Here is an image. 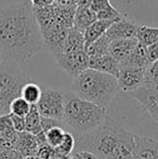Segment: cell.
<instances>
[{"label": "cell", "instance_id": "24", "mask_svg": "<svg viewBox=\"0 0 158 159\" xmlns=\"http://www.w3.org/2000/svg\"><path fill=\"white\" fill-rule=\"evenodd\" d=\"M42 94V89L37 84L29 81L24 84L21 91V96L25 98L29 104H37Z\"/></svg>", "mask_w": 158, "mask_h": 159}, {"label": "cell", "instance_id": "25", "mask_svg": "<svg viewBox=\"0 0 158 159\" xmlns=\"http://www.w3.org/2000/svg\"><path fill=\"white\" fill-rule=\"evenodd\" d=\"M75 147H76V138L70 131H66L61 144L55 147V152H56V155L68 156L72 155Z\"/></svg>", "mask_w": 158, "mask_h": 159}, {"label": "cell", "instance_id": "19", "mask_svg": "<svg viewBox=\"0 0 158 159\" xmlns=\"http://www.w3.org/2000/svg\"><path fill=\"white\" fill-rule=\"evenodd\" d=\"M84 35L82 32L72 27L68 30L67 37L64 42L63 49L61 52H76V51H84ZM60 52V53H61Z\"/></svg>", "mask_w": 158, "mask_h": 159}, {"label": "cell", "instance_id": "12", "mask_svg": "<svg viewBox=\"0 0 158 159\" xmlns=\"http://www.w3.org/2000/svg\"><path fill=\"white\" fill-rule=\"evenodd\" d=\"M138 30V25L124 17H120L116 22L110 26L105 35L111 40L115 39H127V38H135Z\"/></svg>", "mask_w": 158, "mask_h": 159}, {"label": "cell", "instance_id": "15", "mask_svg": "<svg viewBox=\"0 0 158 159\" xmlns=\"http://www.w3.org/2000/svg\"><path fill=\"white\" fill-rule=\"evenodd\" d=\"M38 147H39V143L37 141L36 136L34 134L29 133V132L24 131V132H19L16 142H15L14 148L13 149H15L20 154V156L22 158H24L26 156L37 155Z\"/></svg>", "mask_w": 158, "mask_h": 159}, {"label": "cell", "instance_id": "1", "mask_svg": "<svg viewBox=\"0 0 158 159\" xmlns=\"http://www.w3.org/2000/svg\"><path fill=\"white\" fill-rule=\"evenodd\" d=\"M44 48L41 32L28 3L0 10V49L4 61L24 64Z\"/></svg>", "mask_w": 158, "mask_h": 159}, {"label": "cell", "instance_id": "39", "mask_svg": "<svg viewBox=\"0 0 158 159\" xmlns=\"http://www.w3.org/2000/svg\"><path fill=\"white\" fill-rule=\"evenodd\" d=\"M75 1H76V2H77V1H78V0H75Z\"/></svg>", "mask_w": 158, "mask_h": 159}, {"label": "cell", "instance_id": "14", "mask_svg": "<svg viewBox=\"0 0 158 159\" xmlns=\"http://www.w3.org/2000/svg\"><path fill=\"white\" fill-rule=\"evenodd\" d=\"M88 67L103 71V73L111 74V75L117 77L120 70V63L113 55L106 53V54L100 55V57H89Z\"/></svg>", "mask_w": 158, "mask_h": 159}, {"label": "cell", "instance_id": "38", "mask_svg": "<svg viewBox=\"0 0 158 159\" xmlns=\"http://www.w3.org/2000/svg\"><path fill=\"white\" fill-rule=\"evenodd\" d=\"M99 159H106V158H99Z\"/></svg>", "mask_w": 158, "mask_h": 159}, {"label": "cell", "instance_id": "6", "mask_svg": "<svg viewBox=\"0 0 158 159\" xmlns=\"http://www.w3.org/2000/svg\"><path fill=\"white\" fill-rule=\"evenodd\" d=\"M37 107L42 117L53 118L63 122L65 94L53 89H43Z\"/></svg>", "mask_w": 158, "mask_h": 159}, {"label": "cell", "instance_id": "22", "mask_svg": "<svg viewBox=\"0 0 158 159\" xmlns=\"http://www.w3.org/2000/svg\"><path fill=\"white\" fill-rule=\"evenodd\" d=\"M25 124L26 131L34 134V135L43 131L41 127V115H40L36 104H32V106H30L29 111L25 116Z\"/></svg>", "mask_w": 158, "mask_h": 159}, {"label": "cell", "instance_id": "4", "mask_svg": "<svg viewBox=\"0 0 158 159\" xmlns=\"http://www.w3.org/2000/svg\"><path fill=\"white\" fill-rule=\"evenodd\" d=\"M70 90L84 100L107 108L118 92L119 86L117 77L88 67L75 77Z\"/></svg>", "mask_w": 158, "mask_h": 159}, {"label": "cell", "instance_id": "26", "mask_svg": "<svg viewBox=\"0 0 158 159\" xmlns=\"http://www.w3.org/2000/svg\"><path fill=\"white\" fill-rule=\"evenodd\" d=\"M44 132H46L47 143L55 148V147L59 146V145L61 144L66 130L61 126H54V127L50 128V129H48Z\"/></svg>", "mask_w": 158, "mask_h": 159}, {"label": "cell", "instance_id": "36", "mask_svg": "<svg viewBox=\"0 0 158 159\" xmlns=\"http://www.w3.org/2000/svg\"><path fill=\"white\" fill-rule=\"evenodd\" d=\"M4 60H6V57H4V54H3V52H2V50L0 49V66L3 64Z\"/></svg>", "mask_w": 158, "mask_h": 159}, {"label": "cell", "instance_id": "37", "mask_svg": "<svg viewBox=\"0 0 158 159\" xmlns=\"http://www.w3.org/2000/svg\"><path fill=\"white\" fill-rule=\"evenodd\" d=\"M22 159H40V158L37 155H33V156H26V157H24Z\"/></svg>", "mask_w": 158, "mask_h": 159}, {"label": "cell", "instance_id": "9", "mask_svg": "<svg viewBox=\"0 0 158 159\" xmlns=\"http://www.w3.org/2000/svg\"><path fill=\"white\" fill-rule=\"evenodd\" d=\"M129 94L137 100L158 124V87L142 86Z\"/></svg>", "mask_w": 158, "mask_h": 159}, {"label": "cell", "instance_id": "23", "mask_svg": "<svg viewBox=\"0 0 158 159\" xmlns=\"http://www.w3.org/2000/svg\"><path fill=\"white\" fill-rule=\"evenodd\" d=\"M135 38L138 41L145 44L146 47L158 41V27L146 25H138Z\"/></svg>", "mask_w": 158, "mask_h": 159}, {"label": "cell", "instance_id": "20", "mask_svg": "<svg viewBox=\"0 0 158 159\" xmlns=\"http://www.w3.org/2000/svg\"><path fill=\"white\" fill-rule=\"evenodd\" d=\"M122 17V16H121ZM120 19V17H119ZM119 19L115 20H97L95 22H93L86 30H84V40L86 42H91L94 41L95 39L100 38L101 36H103L104 34L107 32V30L110 28V26L112 25L114 22H116Z\"/></svg>", "mask_w": 158, "mask_h": 159}, {"label": "cell", "instance_id": "29", "mask_svg": "<svg viewBox=\"0 0 158 159\" xmlns=\"http://www.w3.org/2000/svg\"><path fill=\"white\" fill-rule=\"evenodd\" d=\"M95 14H97V20H115L122 16L121 13L117 9H115L112 4L110 7H107V8L97 11Z\"/></svg>", "mask_w": 158, "mask_h": 159}, {"label": "cell", "instance_id": "31", "mask_svg": "<svg viewBox=\"0 0 158 159\" xmlns=\"http://www.w3.org/2000/svg\"><path fill=\"white\" fill-rule=\"evenodd\" d=\"M72 158L73 159H99V157L91 151H88V149H84V148H77V147H75L74 152L72 153Z\"/></svg>", "mask_w": 158, "mask_h": 159}, {"label": "cell", "instance_id": "3", "mask_svg": "<svg viewBox=\"0 0 158 159\" xmlns=\"http://www.w3.org/2000/svg\"><path fill=\"white\" fill-rule=\"evenodd\" d=\"M107 118L105 107L84 100L73 92L65 93L63 126L76 139L103 126Z\"/></svg>", "mask_w": 158, "mask_h": 159}, {"label": "cell", "instance_id": "7", "mask_svg": "<svg viewBox=\"0 0 158 159\" xmlns=\"http://www.w3.org/2000/svg\"><path fill=\"white\" fill-rule=\"evenodd\" d=\"M56 64L68 75L76 77L81 71L88 68L89 57L84 51L76 52H61L54 55Z\"/></svg>", "mask_w": 158, "mask_h": 159}, {"label": "cell", "instance_id": "8", "mask_svg": "<svg viewBox=\"0 0 158 159\" xmlns=\"http://www.w3.org/2000/svg\"><path fill=\"white\" fill-rule=\"evenodd\" d=\"M145 69L143 67L121 66L117 76L119 89L124 92H131L144 84Z\"/></svg>", "mask_w": 158, "mask_h": 159}, {"label": "cell", "instance_id": "2", "mask_svg": "<svg viewBox=\"0 0 158 159\" xmlns=\"http://www.w3.org/2000/svg\"><path fill=\"white\" fill-rule=\"evenodd\" d=\"M135 144V134L118 125L105 124L94 131L76 139L77 148L94 153L99 158L131 159Z\"/></svg>", "mask_w": 158, "mask_h": 159}, {"label": "cell", "instance_id": "35", "mask_svg": "<svg viewBox=\"0 0 158 159\" xmlns=\"http://www.w3.org/2000/svg\"><path fill=\"white\" fill-rule=\"evenodd\" d=\"M33 7H44L53 3V0H30Z\"/></svg>", "mask_w": 158, "mask_h": 159}, {"label": "cell", "instance_id": "5", "mask_svg": "<svg viewBox=\"0 0 158 159\" xmlns=\"http://www.w3.org/2000/svg\"><path fill=\"white\" fill-rule=\"evenodd\" d=\"M19 66L8 61H4L0 66V116L10 114L12 101L21 96L24 84L32 81Z\"/></svg>", "mask_w": 158, "mask_h": 159}, {"label": "cell", "instance_id": "17", "mask_svg": "<svg viewBox=\"0 0 158 159\" xmlns=\"http://www.w3.org/2000/svg\"><path fill=\"white\" fill-rule=\"evenodd\" d=\"M150 64L147 57V51H146V46L141 42L138 41L135 48L131 52V54L124 60L122 63H120L121 66H131V67H143L146 68Z\"/></svg>", "mask_w": 158, "mask_h": 159}, {"label": "cell", "instance_id": "32", "mask_svg": "<svg viewBox=\"0 0 158 159\" xmlns=\"http://www.w3.org/2000/svg\"><path fill=\"white\" fill-rule=\"evenodd\" d=\"M11 120H12L13 128L16 132H24L26 131V124H25V117H22V116L13 115L10 114Z\"/></svg>", "mask_w": 158, "mask_h": 159}, {"label": "cell", "instance_id": "28", "mask_svg": "<svg viewBox=\"0 0 158 159\" xmlns=\"http://www.w3.org/2000/svg\"><path fill=\"white\" fill-rule=\"evenodd\" d=\"M143 86L158 87V60L151 62L145 69V79Z\"/></svg>", "mask_w": 158, "mask_h": 159}, {"label": "cell", "instance_id": "21", "mask_svg": "<svg viewBox=\"0 0 158 159\" xmlns=\"http://www.w3.org/2000/svg\"><path fill=\"white\" fill-rule=\"evenodd\" d=\"M112 40L104 34L100 38L95 39L94 41L86 42L84 44V52L88 55V57H100L108 53V48H110V43Z\"/></svg>", "mask_w": 158, "mask_h": 159}, {"label": "cell", "instance_id": "30", "mask_svg": "<svg viewBox=\"0 0 158 159\" xmlns=\"http://www.w3.org/2000/svg\"><path fill=\"white\" fill-rule=\"evenodd\" d=\"M37 156L40 159H55V157H56V152H55L54 147L49 145L48 143H44V144L39 145Z\"/></svg>", "mask_w": 158, "mask_h": 159}, {"label": "cell", "instance_id": "34", "mask_svg": "<svg viewBox=\"0 0 158 159\" xmlns=\"http://www.w3.org/2000/svg\"><path fill=\"white\" fill-rule=\"evenodd\" d=\"M0 159H22L15 149H0Z\"/></svg>", "mask_w": 158, "mask_h": 159}, {"label": "cell", "instance_id": "18", "mask_svg": "<svg viewBox=\"0 0 158 159\" xmlns=\"http://www.w3.org/2000/svg\"><path fill=\"white\" fill-rule=\"evenodd\" d=\"M97 14L94 11L91 10L89 7H79L77 6L76 12L74 16V23L73 27L76 28L77 30L84 33V30L93 23L97 21Z\"/></svg>", "mask_w": 158, "mask_h": 159}, {"label": "cell", "instance_id": "11", "mask_svg": "<svg viewBox=\"0 0 158 159\" xmlns=\"http://www.w3.org/2000/svg\"><path fill=\"white\" fill-rule=\"evenodd\" d=\"M68 30H67V28L56 26V27L49 30V32L41 34L44 48L50 51L53 54V57L59 54L62 51L64 42H65V39H66V37H67Z\"/></svg>", "mask_w": 158, "mask_h": 159}, {"label": "cell", "instance_id": "16", "mask_svg": "<svg viewBox=\"0 0 158 159\" xmlns=\"http://www.w3.org/2000/svg\"><path fill=\"white\" fill-rule=\"evenodd\" d=\"M138 43L137 38H127V39L112 40L108 48V53L115 57L119 63H122L135 48Z\"/></svg>", "mask_w": 158, "mask_h": 159}, {"label": "cell", "instance_id": "13", "mask_svg": "<svg viewBox=\"0 0 158 159\" xmlns=\"http://www.w3.org/2000/svg\"><path fill=\"white\" fill-rule=\"evenodd\" d=\"M33 12H34V16L36 19L41 34L49 32L56 27V19H55V11L53 3L44 7H33Z\"/></svg>", "mask_w": 158, "mask_h": 159}, {"label": "cell", "instance_id": "27", "mask_svg": "<svg viewBox=\"0 0 158 159\" xmlns=\"http://www.w3.org/2000/svg\"><path fill=\"white\" fill-rule=\"evenodd\" d=\"M30 106H32V104H29L25 98H23L22 96H17V98H14V100L12 101V103H11L10 114L25 117L28 111H29Z\"/></svg>", "mask_w": 158, "mask_h": 159}, {"label": "cell", "instance_id": "10", "mask_svg": "<svg viewBox=\"0 0 158 159\" xmlns=\"http://www.w3.org/2000/svg\"><path fill=\"white\" fill-rule=\"evenodd\" d=\"M131 159H158L157 136L135 135V144Z\"/></svg>", "mask_w": 158, "mask_h": 159}, {"label": "cell", "instance_id": "33", "mask_svg": "<svg viewBox=\"0 0 158 159\" xmlns=\"http://www.w3.org/2000/svg\"><path fill=\"white\" fill-rule=\"evenodd\" d=\"M146 51H147V57L150 63L158 60V41L146 47Z\"/></svg>", "mask_w": 158, "mask_h": 159}]
</instances>
